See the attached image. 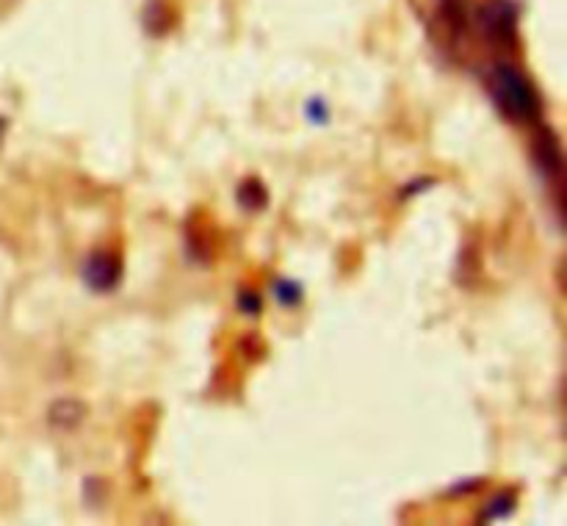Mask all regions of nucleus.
<instances>
[{
	"mask_svg": "<svg viewBox=\"0 0 567 526\" xmlns=\"http://www.w3.org/2000/svg\"><path fill=\"white\" fill-rule=\"evenodd\" d=\"M487 92H491L496 109L518 125H537L543 120V97L526 72L509 61H496L487 75Z\"/></svg>",
	"mask_w": 567,
	"mask_h": 526,
	"instance_id": "1",
	"label": "nucleus"
},
{
	"mask_svg": "<svg viewBox=\"0 0 567 526\" xmlns=\"http://www.w3.org/2000/svg\"><path fill=\"white\" fill-rule=\"evenodd\" d=\"M532 158H535L537 172L543 181L551 183L554 194H557V208H563V175H565V153L563 142H559L557 131L537 122L535 138H532Z\"/></svg>",
	"mask_w": 567,
	"mask_h": 526,
	"instance_id": "2",
	"label": "nucleus"
},
{
	"mask_svg": "<svg viewBox=\"0 0 567 526\" xmlns=\"http://www.w3.org/2000/svg\"><path fill=\"white\" fill-rule=\"evenodd\" d=\"M520 9L513 0H487L480 6V28L493 44L513 50L518 44Z\"/></svg>",
	"mask_w": 567,
	"mask_h": 526,
	"instance_id": "3",
	"label": "nucleus"
},
{
	"mask_svg": "<svg viewBox=\"0 0 567 526\" xmlns=\"http://www.w3.org/2000/svg\"><path fill=\"white\" fill-rule=\"evenodd\" d=\"M122 271H125L122 258L116 252H111V249H94L81 266L83 282H86L94 293L114 291L122 282Z\"/></svg>",
	"mask_w": 567,
	"mask_h": 526,
	"instance_id": "4",
	"label": "nucleus"
},
{
	"mask_svg": "<svg viewBox=\"0 0 567 526\" xmlns=\"http://www.w3.org/2000/svg\"><path fill=\"white\" fill-rule=\"evenodd\" d=\"M83 419H86V404L78 399H55L48 410L50 426H59V430H75Z\"/></svg>",
	"mask_w": 567,
	"mask_h": 526,
	"instance_id": "5",
	"label": "nucleus"
},
{
	"mask_svg": "<svg viewBox=\"0 0 567 526\" xmlns=\"http://www.w3.org/2000/svg\"><path fill=\"white\" fill-rule=\"evenodd\" d=\"M236 199L244 210L258 214V210H266V205H269V188L264 186L260 177H244L236 186Z\"/></svg>",
	"mask_w": 567,
	"mask_h": 526,
	"instance_id": "6",
	"label": "nucleus"
},
{
	"mask_svg": "<svg viewBox=\"0 0 567 526\" xmlns=\"http://www.w3.org/2000/svg\"><path fill=\"white\" fill-rule=\"evenodd\" d=\"M515 509H518V491H515V487H504V491H498L496 496L485 504V509H482L476 520H482V524H496V520L509 518Z\"/></svg>",
	"mask_w": 567,
	"mask_h": 526,
	"instance_id": "7",
	"label": "nucleus"
},
{
	"mask_svg": "<svg viewBox=\"0 0 567 526\" xmlns=\"http://www.w3.org/2000/svg\"><path fill=\"white\" fill-rule=\"evenodd\" d=\"M271 293H275L282 308H299L305 302V286L299 280H291V277H277L271 282Z\"/></svg>",
	"mask_w": 567,
	"mask_h": 526,
	"instance_id": "8",
	"label": "nucleus"
},
{
	"mask_svg": "<svg viewBox=\"0 0 567 526\" xmlns=\"http://www.w3.org/2000/svg\"><path fill=\"white\" fill-rule=\"evenodd\" d=\"M236 308L241 310L244 316H249V319H255V316L264 313V293L258 291V288H238L236 291Z\"/></svg>",
	"mask_w": 567,
	"mask_h": 526,
	"instance_id": "9",
	"label": "nucleus"
},
{
	"mask_svg": "<svg viewBox=\"0 0 567 526\" xmlns=\"http://www.w3.org/2000/svg\"><path fill=\"white\" fill-rule=\"evenodd\" d=\"M485 485H487L485 476H465V479L454 482L452 487H446V493H443V498H465V496H474V493H480Z\"/></svg>",
	"mask_w": 567,
	"mask_h": 526,
	"instance_id": "10",
	"label": "nucleus"
},
{
	"mask_svg": "<svg viewBox=\"0 0 567 526\" xmlns=\"http://www.w3.org/2000/svg\"><path fill=\"white\" fill-rule=\"evenodd\" d=\"M435 183H437L435 177H415V181H408L402 186V192H399V199H410V197H415V194H421V192H430Z\"/></svg>",
	"mask_w": 567,
	"mask_h": 526,
	"instance_id": "11",
	"label": "nucleus"
},
{
	"mask_svg": "<svg viewBox=\"0 0 567 526\" xmlns=\"http://www.w3.org/2000/svg\"><path fill=\"white\" fill-rule=\"evenodd\" d=\"M305 111H308L310 122H316V125H324V122L330 120V109H327V103L321 97H310Z\"/></svg>",
	"mask_w": 567,
	"mask_h": 526,
	"instance_id": "12",
	"label": "nucleus"
},
{
	"mask_svg": "<svg viewBox=\"0 0 567 526\" xmlns=\"http://www.w3.org/2000/svg\"><path fill=\"white\" fill-rule=\"evenodd\" d=\"M241 352L247 354V360L249 363H255V360H260L266 354V347H264V341H260V336H247L241 341Z\"/></svg>",
	"mask_w": 567,
	"mask_h": 526,
	"instance_id": "13",
	"label": "nucleus"
},
{
	"mask_svg": "<svg viewBox=\"0 0 567 526\" xmlns=\"http://www.w3.org/2000/svg\"><path fill=\"white\" fill-rule=\"evenodd\" d=\"M3 133H6V120H3V116H0V136H3Z\"/></svg>",
	"mask_w": 567,
	"mask_h": 526,
	"instance_id": "14",
	"label": "nucleus"
}]
</instances>
